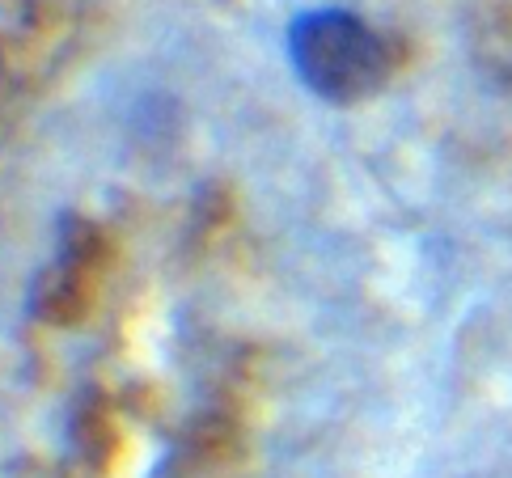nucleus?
<instances>
[{
	"instance_id": "3",
	"label": "nucleus",
	"mask_w": 512,
	"mask_h": 478,
	"mask_svg": "<svg viewBox=\"0 0 512 478\" xmlns=\"http://www.w3.org/2000/svg\"><path fill=\"white\" fill-rule=\"evenodd\" d=\"M0 72H5V64H0Z\"/></svg>"
},
{
	"instance_id": "1",
	"label": "nucleus",
	"mask_w": 512,
	"mask_h": 478,
	"mask_svg": "<svg viewBox=\"0 0 512 478\" xmlns=\"http://www.w3.org/2000/svg\"><path fill=\"white\" fill-rule=\"evenodd\" d=\"M301 85L331 106H356L390 81L386 39L347 9H305L284 34Z\"/></svg>"
},
{
	"instance_id": "2",
	"label": "nucleus",
	"mask_w": 512,
	"mask_h": 478,
	"mask_svg": "<svg viewBox=\"0 0 512 478\" xmlns=\"http://www.w3.org/2000/svg\"><path fill=\"white\" fill-rule=\"evenodd\" d=\"M89 242H94L89 225H81V220H64L56 263L47 267L43 284L34 288V309H39L43 318H68L64 305H72V314H77V305H81V267H85V246Z\"/></svg>"
}]
</instances>
